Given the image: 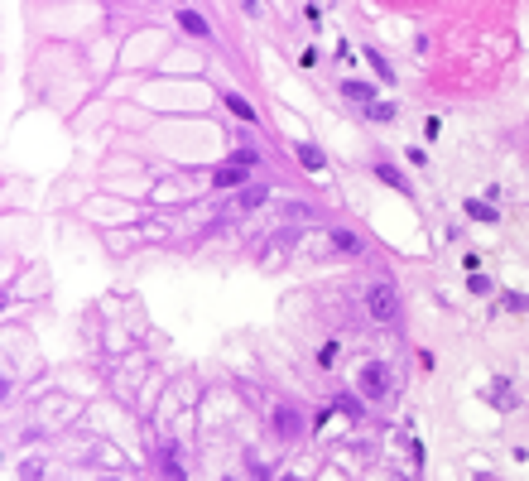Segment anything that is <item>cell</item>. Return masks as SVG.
I'll use <instances>...</instances> for the list:
<instances>
[{"label":"cell","mask_w":529,"mask_h":481,"mask_svg":"<svg viewBox=\"0 0 529 481\" xmlns=\"http://www.w3.org/2000/svg\"><path fill=\"white\" fill-rule=\"evenodd\" d=\"M366 313L375 318V323H400L405 318V293L395 280H375V284L366 289Z\"/></svg>","instance_id":"cell-1"},{"label":"cell","mask_w":529,"mask_h":481,"mask_svg":"<svg viewBox=\"0 0 529 481\" xmlns=\"http://www.w3.org/2000/svg\"><path fill=\"white\" fill-rule=\"evenodd\" d=\"M356 390H361L371 404H390V399H395V371H390L385 361H366V366L356 371Z\"/></svg>","instance_id":"cell-2"},{"label":"cell","mask_w":529,"mask_h":481,"mask_svg":"<svg viewBox=\"0 0 529 481\" xmlns=\"http://www.w3.org/2000/svg\"><path fill=\"white\" fill-rule=\"evenodd\" d=\"M275 433H279V438L308 433V419H304V409H299L294 399H279V404H275Z\"/></svg>","instance_id":"cell-3"},{"label":"cell","mask_w":529,"mask_h":481,"mask_svg":"<svg viewBox=\"0 0 529 481\" xmlns=\"http://www.w3.org/2000/svg\"><path fill=\"white\" fill-rule=\"evenodd\" d=\"M159 467H164V481H188V472H183V453H178V443H164V448H159Z\"/></svg>","instance_id":"cell-4"},{"label":"cell","mask_w":529,"mask_h":481,"mask_svg":"<svg viewBox=\"0 0 529 481\" xmlns=\"http://www.w3.org/2000/svg\"><path fill=\"white\" fill-rule=\"evenodd\" d=\"M245 174H250V169L231 159V164H221V169H212V183H216V188H241V183H245Z\"/></svg>","instance_id":"cell-5"},{"label":"cell","mask_w":529,"mask_h":481,"mask_svg":"<svg viewBox=\"0 0 529 481\" xmlns=\"http://www.w3.org/2000/svg\"><path fill=\"white\" fill-rule=\"evenodd\" d=\"M332 246H337L342 255H361V236L346 231V226H332Z\"/></svg>","instance_id":"cell-6"},{"label":"cell","mask_w":529,"mask_h":481,"mask_svg":"<svg viewBox=\"0 0 529 481\" xmlns=\"http://www.w3.org/2000/svg\"><path fill=\"white\" fill-rule=\"evenodd\" d=\"M178 24H183L193 39H207V34H212V24L203 19V15H198V10H178Z\"/></svg>","instance_id":"cell-7"},{"label":"cell","mask_w":529,"mask_h":481,"mask_svg":"<svg viewBox=\"0 0 529 481\" xmlns=\"http://www.w3.org/2000/svg\"><path fill=\"white\" fill-rule=\"evenodd\" d=\"M221 101H226V111H231L236 120H250V125H255V106H250L245 96H236V92H221Z\"/></svg>","instance_id":"cell-8"},{"label":"cell","mask_w":529,"mask_h":481,"mask_svg":"<svg viewBox=\"0 0 529 481\" xmlns=\"http://www.w3.org/2000/svg\"><path fill=\"white\" fill-rule=\"evenodd\" d=\"M375 179H380V183H390L395 192H405V197H409V179H405L395 164H375Z\"/></svg>","instance_id":"cell-9"},{"label":"cell","mask_w":529,"mask_h":481,"mask_svg":"<svg viewBox=\"0 0 529 481\" xmlns=\"http://www.w3.org/2000/svg\"><path fill=\"white\" fill-rule=\"evenodd\" d=\"M294 154H299V164H304L308 174H317V169H322V149H317V145H308V140H304V145H294Z\"/></svg>","instance_id":"cell-10"},{"label":"cell","mask_w":529,"mask_h":481,"mask_svg":"<svg viewBox=\"0 0 529 481\" xmlns=\"http://www.w3.org/2000/svg\"><path fill=\"white\" fill-rule=\"evenodd\" d=\"M342 92L351 96V101H361V106H375V87L371 82H342Z\"/></svg>","instance_id":"cell-11"},{"label":"cell","mask_w":529,"mask_h":481,"mask_svg":"<svg viewBox=\"0 0 529 481\" xmlns=\"http://www.w3.org/2000/svg\"><path fill=\"white\" fill-rule=\"evenodd\" d=\"M467 217H476V221H496V207L481 202V197H467Z\"/></svg>","instance_id":"cell-12"},{"label":"cell","mask_w":529,"mask_h":481,"mask_svg":"<svg viewBox=\"0 0 529 481\" xmlns=\"http://www.w3.org/2000/svg\"><path fill=\"white\" fill-rule=\"evenodd\" d=\"M467 289H472V293H496V280L481 275V270H472V275H467Z\"/></svg>","instance_id":"cell-13"},{"label":"cell","mask_w":529,"mask_h":481,"mask_svg":"<svg viewBox=\"0 0 529 481\" xmlns=\"http://www.w3.org/2000/svg\"><path fill=\"white\" fill-rule=\"evenodd\" d=\"M366 58H371V68L380 73V82H390V78H395V73H390V63H385V58H380L375 48H366Z\"/></svg>","instance_id":"cell-14"},{"label":"cell","mask_w":529,"mask_h":481,"mask_svg":"<svg viewBox=\"0 0 529 481\" xmlns=\"http://www.w3.org/2000/svg\"><path fill=\"white\" fill-rule=\"evenodd\" d=\"M366 116L371 120H395V106L390 101H375V106H366Z\"/></svg>","instance_id":"cell-15"},{"label":"cell","mask_w":529,"mask_h":481,"mask_svg":"<svg viewBox=\"0 0 529 481\" xmlns=\"http://www.w3.org/2000/svg\"><path fill=\"white\" fill-rule=\"evenodd\" d=\"M265 202V188H241V207H260Z\"/></svg>","instance_id":"cell-16"},{"label":"cell","mask_w":529,"mask_h":481,"mask_svg":"<svg viewBox=\"0 0 529 481\" xmlns=\"http://www.w3.org/2000/svg\"><path fill=\"white\" fill-rule=\"evenodd\" d=\"M317 366H327V371H332V366H337V342H327V347H322V352H317Z\"/></svg>","instance_id":"cell-17"},{"label":"cell","mask_w":529,"mask_h":481,"mask_svg":"<svg viewBox=\"0 0 529 481\" xmlns=\"http://www.w3.org/2000/svg\"><path fill=\"white\" fill-rule=\"evenodd\" d=\"M231 159H236V164H245V169H255V164H260V154H255V149H236Z\"/></svg>","instance_id":"cell-18"},{"label":"cell","mask_w":529,"mask_h":481,"mask_svg":"<svg viewBox=\"0 0 529 481\" xmlns=\"http://www.w3.org/2000/svg\"><path fill=\"white\" fill-rule=\"evenodd\" d=\"M423 135H428V140H438V135H443V120H438V116H428V120H423Z\"/></svg>","instance_id":"cell-19"},{"label":"cell","mask_w":529,"mask_h":481,"mask_svg":"<svg viewBox=\"0 0 529 481\" xmlns=\"http://www.w3.org/2000/svg\"><path fill=\"white\" fill-rule=\"evenodd\" d=\"M505 308H510V313H520V308H529V298H525V293H505Z\"/></svg>","instance_id":"cell-20"},{"label":"cell","mask_w":529,"mask_h":481,"mask_svg":"<svg viewBox=\"0 0 529 481\" xmlns=\"http://www.w3.org/2000/svg\"><path fill=\"white\" fill-rule=\"evenodd\" d=\"M245 5V15H260V0H241Z\"/></svg>","instance_id":"cell-21"},{"label":"cell","mask_w":529,"mask_h":481,"mask_svg":"<svg viewBox=\"0 0 529 481\" xmlns=\"http://www.w3.org/2000/svg\"><path fill=\"white\" fill-rule=\"evenodd\" d=\"M284 481H299V477H284Z\"/></svg>","instance_id":"cell-22"},{"label":"cell","mask_w":529,"mask_h":481,"mask_svg":"<svg viewBox=\"0 0 529 481\" xmlns=\"http://www.w3.org/2000/svg\"><path fill=\"white\" fill-rule=\"evenodd\" d=\"M221 481H231V477H221Z\"/></svg>","instance_id":"cell-23"},{"label":"cell","mask_w":529,"mask_h":481,"mask_svg":"<svg viewBox=\"0 0 529 481\" xmlns=\"http://www.w3.org/2000/svg\"><path fill=\"white\" fill-rule=\"evenodd\" d=\"M178 5H183V0H178Z\"/></svg>","instance_id":"cell-24"}]
</instances>
